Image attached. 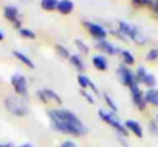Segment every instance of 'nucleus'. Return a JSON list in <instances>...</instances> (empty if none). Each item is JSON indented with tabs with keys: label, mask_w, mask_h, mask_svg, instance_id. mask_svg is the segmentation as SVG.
<instances>
[{
	"label": "nucleus",
	"mask_w": 158,
	"mask_h": 147,
	"mask_svg": "<svg viewBox=\"0 0 158 147\" xmlns=\"http://www.w3.org/2000/svg\"><path fill=\"white\" fill-rule=\"evenodd\" d=\"M57 113L64 121V124H66L68 132H69L71 137H83V135L88 133V126L72 110H69L66 107H60V109H57Z\"/></svg>",
	"instance_id": "obj_1"
},
{
	"label": "nucleus",
	"mask_w": 158,
	"mask_h": 147,
	"mask_svg": "<svg viewBox=\"0 0 158 147\" xmlns=\"http://www.w3.org/2000/svg\"><path fill=\"white\" fill-rule=\"evenodd\" d=\"M117 29H118V31H120L127 40L134 42V43L138 45V46L146 45L148 40H149V39L140 31V28H138L137 25H132V23H129V22L118 20V22H117Z\"/></svg>",
	"instance_id": "obj_2"
},
{
	"label": "nucleus",
	"mask_w": 158,
	"mask_h": 147,
	"mask_svg": "<svg viewBox=\"0 0 158 147\" xmlns=\"http://www.w3.org/2000/svg\"><path fill=\"white\" fill-rule=\"evenodd\" d=\"M3 106L5 109L14 115V116H19V118H23L29 113V107L25 104V101L17 95H6L3 98Z\"/></svg>",
	"instance_id": "obj_3"
},
{
	"label": "nucleus",
	"mask_w": 158,
	"mask_h": 147,
	"mask_svg": "<svg viewBox=\"0 0 158 147\" xmlns=\"http://www.w3.org/2000/svg\"><path fill=\"white\" fill-rule=\"evenodd\" d=\"M98 116L105 121L107 126H110L117 133H118V137H127L129 135V132H127V129L124 127V124L118 120V116L117 115H114L112 112H109V110H105V109H100L98 110Z\"/></svg>",
	"instance_id": "obj_4"
},
{
	"label": "nucleus",
	"mask_w": 158,
	"mask_h": 147,
	"mask_svg": "<svg viewBox=\"0 0 158 147\" xmlns=\"http://www.w3.org/2000/svg\"><path fill=\"white\" fill-rule=\"evenodd\" d=\"M117 78H118L120 83H121L123 86H126L129 91H132V89H135V88L140 86L138 81H137V78H135V72H132L131 67L126 66V64H123V63L117 67Z\"/></svg>",
	"instance_id": "obj_5"
},
{
	"label": "nucleus",
	"mask_w": 158,
	"mask_h": 147,
	"mask_svg": "<svg viewBox=\"0 0 158 147\" xmlns=\"http://www.w3.org/2000/svg\"><path fill=\"white\" fill-rule=\"evenodd\" d=\"M9 81H11L12 91H14V94L17 97H20L22 100H26L28 98V94H29V91H28V80H26V77L23 74L14 72L11 75Z\"/></svg>",
	"instance_id": "obj_6"
},
{
	"label": "nucleus",
	"mask_w": 158,
	"mask_h": 147,
	"mask_svg": "<svg viewBox=\"0 0 158 147\" xmlns=\"http://www.w3.org/2000/svg\"><path fill=\"white\" fill-rule=\"evenodd\" d=\"M81 25H83V28L88 31V34H89L95 42L107 40V34H109V31L106 29L103 25L95 23V22H89V20H85Z\"/></svg>",
	"instance_id": "obj_7"
},
{
	"label": "nucleus",
	"mask_w": 158,
	"mask_h": 147,
	"mask_svg": "<svg viewBox=\"0 0 158 147\" xmlns=\"http://www.w3.org/2000/svg\"><path fill=\"white\" fill-rule=\"evenodd\" d=\"M3 17L15 28V29H22V18H20V11L17 6L14 5H6L3 8Z\"/></svg>",
	"instance_id": "obj_8"
},
{
	"label": "nucleus",
	"mask_w": 158,
	"mask_h": 147,
	"mask_svg": "<svg viewBox=\"0 0 158 147\" xmlns=\"http://www.w3.org/2000/svg\"><path fill=\"white\" fill-rule=\"evenodd\" d=\"M131 98H132V104H134L140 112L146 110L148 103H146V98H144V92L141 91V88H140V86L131 91Z\"/></svg>",
	"instance_id": "obj_9"
},
{
	"label": "nucleus",
	"mask_w": 158,
	"mask_h": 147,
	"mask_svg": "<svg viewBox=\"0 0 158 147\" xmlns=\"http://www.w3.org/2000/svg\"><path fill=\"white\" fill-rule=\"evenodd\" d=\"M77 83L81 88V91H92L95 95H102V92L98 91V88L95 86V83L85 74H78L77 75Z\"/></svg>",
	"instance_id": "obj_10"
},
{
	"label": "nucleus",
	"mask_w": 158,
	"mask_h": 147,
	"mask_svg": "<svg viewBox=\"0 0 158 147\" xmlns=\"http://www.w3.org/2000/svg\"><path fill=\"white\" fill-rule=\"evenodd\" d=\"M95 48L98 49V52L100 54H103V55H117L118 52H120V48L118 46H115L112 42H109V40H102V42H95Z\"/></svg>",
	"instance_id": "obj_11"
},
{
	"label": "nucleus",
	"mask_w": 158,
	"mask_h": 147,
	"mask_svg": "<svg viewBox=\"0 0 158 147\" xmlns=\"http://www.w3.org/2000/svg\"><path fill=\"white\" fill-rule=\"evenodd\" d=\"M123 124H124V127L127 129L129 133L135 135L137 138H143V127H141V124L138 121H135V120H126Z\"/></svg>",
	"instance_id": "obj_12"
},
{
	"label": "nucleus",
	"mask_w": 158,
	"mask_h": 147,
	"mask_svg": "<svg viewBox=\"0 0 158 147\" xmlns=\"http://www.w3.org/2000/svg\"><path fill=\"white\" fill-rule=\"evenodd\" d=\"M92 66L97 69V71H100V72H105L107 71V67H109V61H107V57L103 55V54H95L94 57H92Z\"/></svg>",
	"instance_id": "obj_13"
},
{
	"label": "nucleus",
	"mask_w": 158,
	"mask_h": 147,
	"mask_svg": "<svg viewBox=\"0 0 158 147\" xmlns=\"http://www.w3.org/2000/svg\"><path fill=\"white\" fill-rule=\"evenodd\" d=\"M74 2L72 0H58V5H57V12L61 14V15H69L74 12Z\"/></svg>",
	"instance_id": "obj_14"
},
{
	"label": "nucleus",
	"mask_w": 158,
	"mask_h": 147,
	"mask_svg": "<svg viewBox=\"0 0 158 147\" xmlns=\"http://www.w3.org/2000/svg\"><path fill=\"white\" fill-rule=\"evenodd\" d=\"M69 64H71L77 72H80V74H83L85 69H86V64H85V61H83V58H81L80 54H72L71 58H69Z\"/></svg>",
	"instance_id": "obj_15"
},
{
	"label": "nucleus",
	"mask_w": 158,
	"mask_h": 147,
	"mask_svg": "<svg viewBox=\"0 0 158 147\" xmlns=\"http://www.w3.org/2000/svg\"><path fill=\"white\" fill-rule=\"evenodd\" d=\"M12 55H14L22 64H25L28 69H35V63H34V61H32L25 52H22V51H15V49H14V51H12Z\"/></svg>",
	"instance_id": "obj_16"
},
{
	"label": "nucleus",
	"mask_w": 158,
	"mask_h": 147,
	"mask_svg": "<svg viewBox=\"0 0 158 147\" xmlns=\"http://www.w3.org/2000/svg\"><path fill=\"white\" fill-rule=\"evenodd\" d=\"M144 98H146V103L154 106V107H158V89L154 88V89H148L144 92Z\"/></svg>",
	"instance_id": "obj_17"
},
{
	"label": "nucleus",
	"mask_w": 158,
	"mask_h": 147,
	"mask_svg": "<svg viewBox=\"0 0 158 147\" xmlns=\"http://www.w3.org/2000/svg\"><path fill=\"white\" fill-rule=\"evenodd\" d=\"M120 55H121V60H123V64H126V66H134L135 64V57H134V54L131 52V51H127V49H123L120 48V52H118Z\"/></svg>",
	"instance_id": "obj_18"
},
{
	"label": "nucleus",
	"mask_w": 158,
	"mask_h": 147,
	"mask_svg": "<svg viewBox=\"0 0 158 147\" xmlns=\"http://www.w3.org/2000/svg\"><path fill=\"white\" fill-rule=\"evenodd\" d=\"M102 97H103V100H105L106 106H107V109H109V112H112L114 115H117V113H118V106H117V103L114 101V98L110 97L107 92H103Z\"/></svg>",
	"instance_id": "obj_19"
},
{
	"label": "nucleus",
	"mask_w": 158,
	"mask_h": 147,
	"mask_svg": "<svg viewBox=\"0 0 158 147\" xmlns=\"http://www.w3.org/2000/svg\"><path fill=\"white\" fill-rule=\"evenodd\" d=\"M43 91V94L46 95V98H48V101L49 103H55V104H63V100H61V97L55 92V91H52V89H42Z\"/></svg>",
	"instance_id": "obj_20"
},
{
	"label": "nucleus",
	"mask_w": 158,
	"mask_h": 147,
	"mask_svg": "<svg viewBox=\"0 0 158 147\" xmlns=\"http://www.w3.org/2000/svg\"><path fill=\"white\" fill-rule=\"evenodd\" d=\"M57 5H58V0H40V8L46 12L57 11Z\"/></svg>",
	"instance_id": "obj_21"
},
{
	"label": "nucleus",
	"mask_w": 158,
	"mask_h": 147,
	"mask_svg": "<svg viewBox=\"0 0 158 147\" xmlns=\"http://www.w3.org/2000/svg\"><path fill=\"white\" fill-rule=\"evenodd\" d=\"M54 51L57 52V55L60 57V58H63V60H69L71 58V52H69V49L66 48V46H63V45H55L54 46Z\"/></svg>",
	"instance_id": "obj_22"
},
{
	"label": "nucleus",
	"mask_w": 158,
	"mask_h": 147,
	"mask_svg": "<svg viewBox=\"0 0 158 147\" xmlns=\"http://www.w3.org/2000/svg\"><path fill=\"white\" fill-rule=\"evenodd\" d=\"M74 45H75V48L78 49V52L83 54V55H88L89 51H91L89 45H88L86 42H83L81 39H75V40H74Z\"/></svg>",
	"instance_id": "obj_23"
},
{
	"label": "nucleus",
	"mask_w": 158,
	"mask_h": 147,
	"mask_svg": "<svg viewBox=\"0 0 158 147\" xmlns=\"http://www.w3.org/2000/svg\"><path fill=\"white\" fill-rule=\"evenodd\" d=\"M141 84H143V86H146L148 89H154V88L157 86V78H155V75L148 72V74H146V77L143 78Z\"/></svg>",
	"instance_id": "obj_24"
},
{
	"label": "nucleus",
	"mask_w": 158,
	"mask_h": 147,
	"mask_svg": "<svg viewBox=\"0 0 158 147\" xmlns=\"http://www.w3.org/2000/svg\"><path fill=\"white\" fill-rule=\"evenodd\" d=\"M19 34H20V37H23V39H26V40H35V39H37V34H35L32 29H28V28L19 29Z\"/></svg>",
	"instance_id": "obj_25"
},
{
	"label": "nucleus",
	"mask_w": 158,
	"mask_h": 147,
	"mask_svg": "<svg viewBox=\"0 0 158 147\" xmlns=\"http://www.w3.org/2000/svg\"><path fill=\"white\" fill-rule=\"evenodd\" d=\"M131 3H132L134 8L140 9V8H151L152 0H131Z\"/></svg>",
	"instance_id": "obj_26"
},
{
	"label": "nucleus",
	"mask_w": 158,
	"mask_h": 147,
	"mask_svg": "<svg viewBox=\"0 0 158 147\" xmlns=\"http://www.w3.org/2000/svg\"><path fill=\"white\" fill-rule=\"evenodd\" d=\"M146 74H148V71H146L144 66H138V67H137V71H135V78H137L138 84H141V81H143V78L146 77Z\"/></svg>",
	"instance_id": "obj_27"
},
{
	"label": "nucleus",
	"mask_w": 158,
	"mask_h": 147,
	"mask_svg": "<svg viewBox=\"0 0 158 147\" xmlns=\"http://www.w3.org/2000/svg\"><path fill=\"white\" fill-rule=\"evenodd\" d=\"M158 60V48H152L146 54V61H155Z\"/></svg>",
	"instance_id": "obj_28"
},
{
	"label": "nucleus",
	"mask_w": 158,
	"mask_h": 147,
	"mask_svg": "<svg viewBox=\"0 0 158 147\" xmlns=\"http://www.w3.org/2000/svg\"><path fill=\"white\" fill-rule=\"evenodd\" d=\"M148 127H149V132H151L152 135L158 137V123H157V121H149Z\"/></svg>",
	"instance_id": "obj_29"
},
{
	"label": "nucleus",
	"mask_w": 158,
	"mask_h": 147,
	"mask_svg": "<svg viewBox=\"0 0 158 147\" xmlns=\"http://www.w3.org/2000/svg\"><path fill=\"white\" fill-rule=\"evenodd\" d=\"M80 94H81V97L85 98V100H86L89 104H95V98L92 97L89 92H86V91H80Z\"/></svg>",
	"instance_id": "obj_30"
},
{
	"label": "nucleus",
	"mask_w": 158,
	"mask_h": 147,
	"mask_svg": "<svg viewBox=\"0 0 158 147\" xmlns=\"http://www.w3.org/2000/svg\"><path fill=\"white\" fill-rule=\"evenodd\" d=\"M37 98L43 103V104H49V101H48V98H46V95L43 94V91L40 89V91H37Z\"/></svg>",
	"instance_id": "obj_31"
},
{
	"label": "nucleus",
	"mask_w": 158,
	"mask_h": 147,
	"mask_svg": "<svg viewBox=\"0 0 158 147\" xmlns=\"http://www.w3.org/2000/svg\"><path fill=\"white\" fill-rule=\"evenodd\" d=\"M149 9L152 11V14H158V0H152V5Z\"/></svg>",
	"instance_id": "obj_32"
},
{
	"label": "nucleus",
	"mask_w": 158,
	"mask_h": 147,
	"mask_svg": "<svg viewBox=\"0 0 158 147\" xmlns=\"http://www.w3.org/2000/svg\"><path fill=\"white\" fill-rule=\"evenodd\" d=\"M60 147H77V144L74 143V141H71V140H66V141H63Z\"/></svg>",
	"instance_id": "obj_33"
},
{
	"label": "nucleus",
	"mask_w": 158,
	"mask_h": 147,
	"mask_svg": "<svg viewBox=\"0 0 158 147\" xmlns=\"http://www.w3.org/2000/svg\"><path fill=\"white\" fill-rule=\"evenodd\" d=\"M118 141H120V143H121V144H123L124 147H129V144H127V143L123 140V137H118Z\"/></svg>",
	"instance_id": "obj_34"
},
{
	"label": "nucleus",
	"mask_w": 158,
	"mask_h": 147,
	"mask_svg": "<svg viewBox=\"0 0 158 147\" xmlns=\"http://www.w3.org/2000/svg\"><path fill=\"white\" fill-rule=\"evenodd\" d=\"M0 147H15L12 143H3V144H0Z\"/></svg>",
	"instance_id": "obj_35"
},
{
	"label": "nucleus",
	"mask_w": 158,
	"mask_h": 147,
	"mask_svg": "<svg viewBox=\"0 0 158 147\" xmlns=\"http://www.w3.org/2000/svg\"><path fill=\"white\" fill-rule=\"evenodd\" d=\"M3 40H5V32L0 31V42H3Z\"/></svg>",
	"instance_id": "obj_36"
},
{
	"label": "nucleus",
	"mask_w": 158,
	"mask_h": 147,
	"mask_svg": "<svg viewBox=\"0 0 158 147\" xmlns=\"http://www.w3.org/2000/svg\"><path fill=\"white\" fill-rule=\"evenodd\" d=\"M19 147H34L31 143H25V144H22V146H19Z\"/></svg>",
	"instance_id": "obj_37"
},
{
	"label": "nucleus",
	"mask_w": 158,
	"mask_h": 147,
	"mask_svg": "<svg viewBox=\"0 0 158 147\" xmlns=\"http://www.w3.org/2000/svg\"><path fill=\"white\" fill-rule=\"evenodd\" d=\"M154 18H155V20H158V14H154Z\"/></svg>",
	"instance_id": "obj_38"
},
{
	"label": "nucleus",
	"mask_w": 158,
	"mask_h": 147,
	"mask_svg": "<svg viewBox=\"0 0 158 147\" xmlns=\"http://www.w3.org/2000/svg\"><path fill=\"white\" fill-rule=\"evenodd\" d=\"M155 121H157V123H158V113H157V116H155Z\"/></svg>",
	"instance_id": "obj_39"
}]
</instances>
